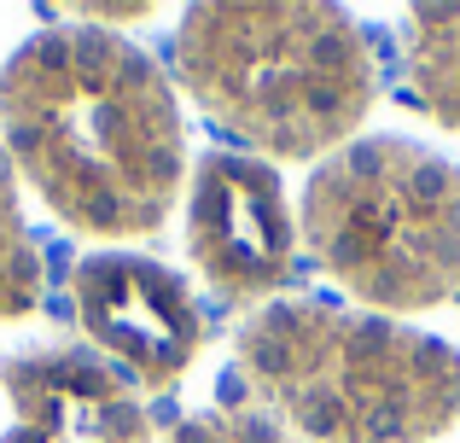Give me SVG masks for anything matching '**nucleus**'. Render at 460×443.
I'll return each instance as SVG.
<instances>
[{"label":"nucleus","instance_id":"nucleus-1","mask_svg":"<svg viewBox=\"0 0 460 443\" xmlns=\"http://www.w3.org/2000/svg\"><path fill=\"white\" fill-rule=\"evenodd\" d=\"M12 164L93 239L157 234L187 175V128L152 53L105 30H47L0 70Z\"/></svg>","mask_w":460,"mask_h":443},{"label":"nucleus","instance_id":"nucleus-2","mask_svg":"<svg viewBox=\"0 0 460 443\" xmlns=\"http://www.w3.org/2000/svg\"><path fill=\"white\" fill-rule=\"evenodd\" d=\"M234 350L262 414L309 443H431L460 421V350L391 315L286 297Z\"/></svg>","mask_w":460,"mask_h":443},{"label":"nucleus","instance_id":"nucleus-3","mask_svg":"<svg viewBox=\"0 0 460 443\" xmlns=\"http://www.w3.org/2000/svg\"><path fill=\"white\" fill-rule=\"evenodd\" d=\"M175 76L234 140L269 158H332L373 111L379 70L338 6H192Z\"/></svg>","mask_w":460,"mask_h":443},{"label":"nucleus","instance_id":"nucleus-4","mask_svg":"<svg viewBox=\"0 0 460 443\" xmlns=\"http://www.w3.org/2000/svg\"><path fill=\"white\" fill-rule=\"evenodd\" d=\"M304 239L373 309H431L460 292V170L402 135H367L314 164Z\"/></svg>","mask_w":460,"mask_h":443},{"label":"nucleus","instance_id":"nucleus-5","mask_svg":"<svg viewBox=\"0 0 460 443\" xmlns=\"http://www.w3.org/2000/svg\"><path fill=\"white\" fill-rule=\"evenodd\" d=\"M70 309L105 368L128 385L164 391L192 368L204 344V315L175 269L135 251H93L70 269Z\"/></svg>","mask_w":460,"mask_h":443},{"label":"nucleus","instance_id":"nucleus-6","mask_svg":"<svg viewBox=\"0 0 460 443\" xmlns=\"http://www.w3.org/2000/svg\"><path fill=\"white\" fill-rule=\"evenodd\" d=\"M187 251L199 274L234 304H262L292 280L297 227L280 175L245 152L199 158L187 187Z\"/></svg>","mask_w":460,"mask_h":443},{"label":"nucleus","instance_id":"nucleus-7","mask_svg":"<svg viewBox=\"0 0 460 443\" xmlns=\"http://www.w3.org/2000/svg\"><path fill=\"white\" fill-rule=\"evenodd\" d=\"M12 426L0 443H152L146 403L117 368L82 350H30L6 362Z\"/></svg>","mask_w":460,"mask_h":443},{"label":"nucleus","instance_id":"nucleus-8","mask_svg":"<svg viewBox=\"0 0 460 443\" xmlns=\"http://www.w3.org/2000/svg\"><path fill=\"white\" fill-rule=\"evenodd\" d=\"M402 58L420 105L460 135V6H420L402 23Z\"/></svg>","mask_w":460,"mask_h":443},{"label":"nucleus","instance_id":"nucleus-9","mask_svg":"<svg viewBox=\"0 0 460 443\" xmlns=\"http://www.w3.org/2000/svg\"><path fill=\"white\" fill-rule=\"evenodd\" d=\"M41 304V251L30 239L18 205V182H12L6 146H0V321H18Z\"/></svg>","mask_w":460,"mask_h":443},{"label":"nucleus","instance_id":"nucleus-10","mask_svg":"<svg viewBox=\"0 0 460 443\" xmlns=\"http://www.w3.org/2000/svg\"><path fill=\"white\" fill-rule=\"evenodd\" d=\"M169 443H297V438L262 409H216V414L181 421Z\"/></svg>","mask_w":460,"mask_h":443}]
</instances>
